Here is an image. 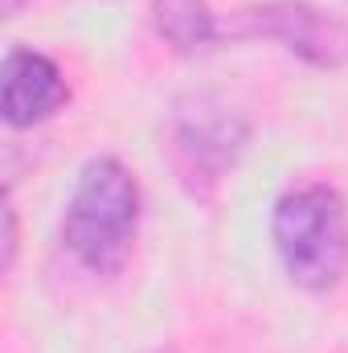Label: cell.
Here are the masks:
<instances>
[{
    "label": "cell",
    "instance_id": "cell-2",
    "mask_svg": "<svg viewBox=\"0 0 348 353\" xmlns=\"http://www.w3.org/2000/svg\"><path fill=\"white\" fill-rule=\"evenodd\" d=\"M274 251L287 279L303 292H328L348 271V201L328 181H307L274 201Z\"/></svg>",
    "mask_w": 348,
    "mask_h": 353
},
{
    "label": "cell",
    "instance_id": "cell-3",
    "mask_svg": "<svg viewBox=\"0 0 348 353\" xmlns=\"http://www.w3.org/2000/svg\"><path fill=\"white\" fill-rule=\"evenodd\" d=\"M250 123L213 94L180 99L168 123V165L193 197H209L246 152Z\"/></svg>",
    "mask_w": 348,
    "mask_h": 353
},
{
    "label": "cell",
    "instance_id": "cell-7",
    "mask_svg": "<svg viewBox=\"0 0 348 353\" xmlns=\"http://www.w3.org/2000/svg\"><path fill=\"white\" fill-rule=\"evenodd\" d=\"M12 255H17V214L12 205H4V267H12Z\"/></svg>",
    "mask_w": 348,
    "mask_h": 353
},
{
    "label": "cell",
    "instance_id": "cell-6",
    "mask_svg": "<svg viewBox=\"0 0 348 353\" xmlns=\"http://www.w3.org/2000/svg\"><path fill=\"white\" fill-rule=\"evenodd\" d=\"M152 25L180 54H193V50H205V46L221 41L217 37V17L205 8V0H156L152 4Z\"/></svg>",
    "mask_w": 348,
    "mask_h": 353
},
{
    "label": "cell",
    "instance_id": "cell-1",
    "mask_svg": "<svg viewBox=\"0 0 348 353\" xmlns=\"http://www.w3.org/2000/svg\"><path fill=\"white\" fill-rule=\"evenodd\" d=\"M140 230V181L115 157H94L70 189L62 243L94 275H115L127 263Z\"/></svg>",
    "mask_w": 348,
    "mask_h": 353
},
{
    "label": "cell",
    "instance_id": "cell-5",
    "mask_svg": "<svg viewBox=\"0 0 348 353\" xmlns=\"http://www.w3.org/2000/svg\"><path fill=\"white\" fill-rule=\"evenodd\" d=\"M70 99L66 74L37 50H8L0 70V111L8 128H33L58 115Z\"/></svg>",
    "mask_w": 348,
    "mask_h": 353
},
{
    "label": "cell",
    "instance_id": "cell-4",
    "mask_svg": "<svg viewBox=\"0 0 348 353\" xmlns=\"http://www.w3.org/2000/svg\"><path fill=\"white\" fill-rule=\"evenodd\" d=\"M217 37H270L316 70H340L348 62V25L336 12L307 0H266L238 8L217 21Z\"/></svg>",
    "mask_w": 348,
    "mask_h": 353
},
{
    "label": "cell",
    "instance_id": "cell-8",
    "mask_svg": "<svg viewBox=\"0 0 348 353\" xmlns=\"http://www.w3.org/2000/svg\"><path fill=\"white\" fill-rule=\"evenodd\" d=\"M21 4H25V0H0V8H4V17H17V12H21Z\"/></svg>",
    "mask_w": 348,
    "mask_h": 353
}]
</instances>
